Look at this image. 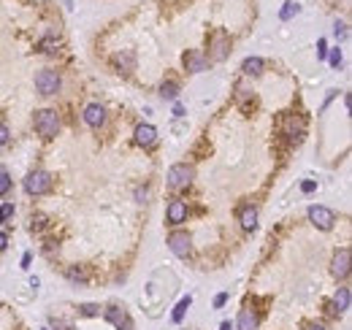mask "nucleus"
<instances>
[{
  "label": "nucleus",
  "instance_id": "f257e3e1",
  "mask_svg": "<svg viewBox=\"0 0 352 330\" xmlns=\"http://www.w3.org/2000/svg\"><path fill=\"white\" fill-rule=\"evenodd\" d=\"M33 125L44 138H54L57 130H60V117H57V111H52V108H41V111H35Z\"/></svg>",
  "mask_w": 352,
  "mask_h": 330
},
{
  "label": "nucleus",
  "instance_id": "f03ea898",
  "mask_svg": "<svg viewBox=\"0 0 352 330\" xmlns=\"http://www.w3.org/2000/svg\"><path fill=\"white\" fill-rule=\"evenodd\" d=\"M227 52H231V35L225 30H214L209 35V60L222 62L227 57Z\"/></svg>",
  "mask_w": 352,
  "mask_h": 330
},
{
  "label": "nucleus",
  "instance_id": "7ed1b4c3",
  "mask_svg": "<svg viewBox=\"0 0 352 330\" xmlns=\"http://www.w3.org/2000/svg\"><path fill=\"white\" fill-rule=\"evenodd\" d=\"M193 165H187V163H176V165H171L168 168V187H174V190H184V187L193 184Z\"/></svg>",
  "mask_w": 352,
  "mask_h": 330
},
{
  "label": "nucleus",
  "instance_id": "20e7f679",
  "mask_svg": "<svg viewBox=\"0 0 352 330\" xmlns=\"http://www.w3.org/2000/svg\"><path fill=\"white\" fill-rule=\"evenodd\" d=\"M63 87V81H60V73L52 71V68H44V71H38V76H35V90L41 92V95H57Z\"/></svg>",
  "mask_w": 352,
  "mask_h": 330
},
{
  "label": "nucleus",
  "instance_id": "39448f33",
  "mask_svg": "<svg viewBox=\"0 0 352 330\" xmlns=\"http://www.w3.org/2000/svg\"><path fill=\"white\" fill-rule=\"evenodd\" d=\"M25 190L27 195H46L52 190V176L46 173V171H33V173H27L25 179Z\"/></svg>",
  "mask_w": 352,
  "mask_h": 330
},
{
  "label": "nucleus",
  "instance_id": "423d86ee",
  "mask_svg": "<svg viewBox=\"0 0 352 330\" xmlns=\"http://www.w3.org/2000/svg\"><path fill=\"white\" fill-rule=\"evenodd\" d=\"M168 249L176 254V257H190L193 252V238L184 233V230H174L168 235Z\"/></svg>",
  "mask_w": 352,
  "mask_h": 330
},
{
  "label": "nucleus",
  "instance_id": "0eeeda50",
  "mask_svg": "<svg viewBox=\"0 0 352 330\" xmlns=\"http://www.w3.org/2000/svg\"><path fill=\"white\" fill-rule=\"evenodd\" d=\"M303 133H306V119L296 117V114H284V119H282V136H287L293 141H301Z\"/></svg>",
  "mask_w": 352,
  "mask_h": 330
},
{
  "label": "nucleus",
  "instance_id": "6e6552de",
  "mask_svg": "<svg viewBox=\"0 0 352 330\" xmlns=\"http://www.w3.org/2000/svg\"><path fill=\"white\" fill-rule=\"evenodd\" d=\"M309 222L320 230H330L336 222V214L330 209H325V206H309Z\"/></svg>",
  "mask_w": 352,
  "mask_h": 330
},
{
  "label": "nucleus",
  "instance_id": "1a4fd4ad",
  "mask_svg": "<svg viewBox=\"0 0 352 330\" xmlns=\"http://www.w3.org/2000/svg\"><path fill=\"white\" fill-rule=\"evenodd\" d=\"M103 317H106L117 330H133V322H130L128 311L122 309V306H109L106 311H103Z\"/></svg>",
  "mask_w": 352,
  "mask_h": 330
},
{
  "label": "nucleus",
  "instance_id": "9d476101",
  "mask_svg": "<svg viewBox=\"0 0 352 330\" xmlns=\"http://www.w3.org/2000/svg\"><path fill=\"white\" fill-rule=\"evenodd\" d=\"M349 260H352V252L344 247V249H339L334 254V260H330V273H334L336 279H344L347 273H349Z\"/></svg>",
  "mask_w": 352,
  "mask_h": 330
},
{
  "label": "nucleus",
  "instance_id": "9b49d317",
  "mask_svg": "<svg viewBox=\"0 0 352 330\" xmlns=\"http://www.w3.org/2000/svg\"><path fill=\"white\" fill-rule=\"evenodd\" d=\"M165 219H168V225L187 222V203L184 201H171L168 209H165Z\"/></svg>",
  "mask_w": 352,
  "mask_h": 330
},
{
  "label": "nucleus",
  "instance_id": "f8f14e48",
  "mask_svg": "<svg viewBox=\"0 0 352 330\" xmlns=\"http://www.w3.org/2000/svg\"><path fill=\"white\" fill-rule=\"evenodd\" d=\"M84 122H87L90 127H100L103 122H106V108H103L100 103H90V106L84 108Z\"/></svg>",
  "mask_w": 352,
  "mask_h": 330
},
{
  "label": "nucleus",
  "instance_id": "ddd939ff",
  "mask_svg": "<svg viewBox=\"0 0 352 330\" xmlns=\"http://www.w3.org/2000/svg\"><path fill=\"white\" fill-rule=\"evenodd\" d=\"M184 68L190 71V73H201V71H206V57L198 49H187L184 52Z\"/></svg>",
  "mask_w": 352,
  "mask_h": 330
},
{
  "label": "nucleus",
  "instance_id": "4468645a",
  "mask_svg": "<svg viewBox=\"0 0 352 330\" xmlns=\"http://www.w3.org/2000/svg\"><path fill=\"white\" fill-rule=\"evenodd\" d=\"M239 222L244 230H255L258 228V209L255 206H241L239 209Z\"/></svg>",
  "mask_w": 352,
  "mask_h": 330
},
{
  "label": "nucleus",
  "instance_id": "2eb2a0df",
  "mask_svg": "<svg viewBox=\"0 0 352 330\" xmlns=\"http://www.w3.org/2000/svg\"><path fill=\"white\" fill-rule=\"evenodd\" d=\"M236 330H258V314H255V309H241L239 314V322H236Z\"/></svg>",
  "mask_w": 352,
  "mask_h": 330
},
{
  "label": "nucleus",
  "instance_id": "dca6fc26",
  "mask_svg": "<svg viewBox=\"0 0 352 330\" xmlns=\"http://www.w3.org/2000/svg\"><path fill=\"white\" fill-rule=\"evenodd\" d=\"M155 138H157V130L152 125H138L136 127V144L138 146H152L155 144Z\"/></svg>",
  "mask_w": 352,
  "mask_h": 330
},
{
  "label": "nucleus",
  "instance_id": "f3484780",
  "mask_svg": "<svg viewBox=\"0 0 352 330\" xmlns=\"http://www.w3.org/2000/svg\"><path fill=\"white\" fill-rule=\"evenodd\" d=\"M114 65L119 68V73H130L136 68V57H133V52H119L114 54Z\"/></svg>",
  "mask_w": 352,
  "mask_h": 330
},
{
  "label": "nucleus",
  "instance_id": "a211bd4d",
  "mask_svg": "<svg viewBox=\"0 0 352 330\" xmlns=\"http://www.w3.org/2000/svg\"><path fill=\"white\" fill-rule=\"evenodd\" d=\"M263 68H265V62H263L260 57H246V60L241 62V71L246 73V76H260Z\"/></svg>",
  "mask_w": 352,
  "mask_h": 330
},
{
  "label": "nucleus",
  "instance_id": "6ab92c4d",
  "mask_svg": "<svg viewBox=\"0 0 352 330\" xmlns=\"http://www.w3.org/2000/svg\"><path fill=\"white\" fill-rule=\"evenodd\" d=\"M334 309H336V311H347V309H349V287H339V290H336Z\"/></svg>",
  "mask_w": 352,
  "mask_h": 330
},
{
  "label": "nucleus",
  "instance_id": "aec40b11",
  "mask_svg": "<svg viewBox=\"0 0 352 330\" xmlns=\"http://www.w3.org/2000/svg\"><path fill=\"white\" fill-rule=\"evenodd\" d=\"M190 303H193V295H187V298H182L176 303V309H174V314H171V319H174V322L179 325L184 319V314H187V309H190Z\"/></svg>",
  "mask_w": 352,
  "mask_h": 330
},
{
  "label": "nucleus",
  "instance_id": "412c9836",
  "mask_svg": "<svg viewBox=\"0 0 352 330\" xmlns=\"http://www.w3.org/2000/svg\"><path fill=\"white\" fill-rule=\"evenodd\" d=\"M65 276H68L73 284H87V281H90L87 271H84V268H76V266H71L68 271H65Z\"/></svg>",
  "mask_w": 352,
  "mask_h": 330
},
{
  "label": "nucleus",
  "instance_id": "4be33fe9",
  "mask_svg": "<svg viewBox=\"0 0 352 330\" xmlns=\"http://www.w3.org/2000/svg\"><path fill=\"white\" fill-rule=\"evenodd\" d=\"M176 95H179V84L176 81H163L160 84V98L163 100H176Z\"/></svg>",
  "mask_w": 352,
  "mask_h": 330
},
{
  "label": "nucleus",
  "instance_id": "5701e85b",
  "mask_svg": "<svg viewBox=\"0 0 352 330\" xmlns=\"http://www.w3.org/2000/svg\"><path fill=\"white\" fill-rule=\"evenodd\" d=\"M38 49H41L44 54H57L60 52V41L57 38H44L41 43H38Z\"/></svg>",
  "mask_w": 352,
  "mask_h": 330
},
{
  "label": "nucleus",
  "instance_id": "b1692460",
  "mask_svg": "<svg viewBox=\"0 0 352 330\" xmlns=\"http://www.w3.org/2000/svg\"><path fill=\"white\" fill-rule=\"evenodd\" d=\"M8 190H11V173L6 165H0V195H6Z\"/></svg>",
  "mask_w": 352,
  "mask_h": 330
},
{
  "label": "nucleus",
  "instance_id": "393cba45",
  "mask_svg": "<svg viewBox=\"0 0 352 330\" xmlns=\"http://www.w3.org/2000/svg\"><path fill=\"white\" fill-rule=\"evenodd\" d=\"M296 14H298V6L293 3V0H287V3H284V8L279 11V16H282L284 22H287V19H293V16H296Z\"/></svg>",
  "mask_w": 352,
  "mask_h": 330
},
{
  "label": "nucleus",
  "instance_id": "a878e982",
  "mask_svg": "<svg viewBox=\"0 0 352 330\" xmlns=\"http://www.w3.org/2000/svg\"><path fill=\"white\" fill-rule=\"evenodd\" d=\"M79 314L81 317H100V306L98 303H84V306H79Z\"/></svg>",
  "mask_w": 352,
  "mask_h": 330
},
{
  "label": "nucleus",
  "instance_id": "bb28decb",
  "mask_svg": "<svg viewBox=\"0 0 352 330\" xmlns=\"http://www.w3.org/2000/svg\"><path fill=\"white\" fill-rule=\"evenodd\" d=\"M44 228H46V216H44V214H33V216H30V230H33V233H35V230L41 233Z\"/></svg>",
  "mask_w": 352,
  "mask_h": 330
},
{
  "label": "nucleus",
  "instance_id": "cd10ccee",
  "mask_svg": "<svg viewBox=\"0 0 352 330\" xmlns=\"http://www.w3.org/2000/svg\"><path fill=\"white\" fill-rule=\"evenodd\" d=\"M11 216H14V203H3L0 206V225H8Z\"/></svg>",
  "mask_w": 352,
  "mask_h": 330
},
{
  "label": "nucleus",
  "instance_id": "c85d7f7f",
  "mask_svg": "<svg viewBox=\"0 0 352 330\" xmlns=\"http://www.w3.org/2000/svg\"><path fill=\"white\" fill-rule=\"evenodd\" d=\"M8 138H11V133H8L6 122H0V146H6V144H8Z\"/></svg>",
  "mask_w": 352,
  "mask_h": 330
},
{
  "label": "nucleus",
  "instance_id": "c756f323",
  "mask_svg": "<svg viewBox=\"0 0 352 330\" xmlns=\"http://www.w3.org/2000/svg\"><path fill=\"white\" fill-rule=\"evenodd\" d=\"M328 60H330V65H334V68H339V65H341V49H334Z\"/></svg>",
  "mask_w": 352,
  "mask_h": 330
},
{
  "label": "nucleus",
  "instance_id": "7c9ffc66",
  "mask_svg": "<svg viewBox=\"0 0 352 330\" xmlns=\"http://www.w3.org/2000/svg\"><path fill=\"white\" fill-rule=\"evenodd\" d=\"M334 35H336V38H344V35H347V25H344V22H336Z\"/></svg>",
  "mask_w": 352,
  "mask_h": 330
},
{
  "label": "nucleus",
  "instance_id": "2f4dec72",
  "mask_svg": "<svg viewBox=\"0 0 352 330\" xmlns=\"http://www.w3.org/2000/svg\"><path fill=\"white\" fill-rule=\"evenodd\" d=\"M325 54H328V46H325V41L320 38V41H317V57H320V60H325Z\"/></svg>",
  "mask_w": 352,
  "mask_h": 330
},
{
  "label": "nucleus",
  "instance_id": "473e14b6",
  "mask_svg": "<svg viewBox=\"0 0 352 330\" xmlns=\"http://www.w3.org/2000/svg\"><path fill=\"white\" fill-rule=\"evenodd\" d=\"M227 303V292H220V295L214 298V309H222Z\"/></svg>",
  "mask_w": 352,
  "mask_h": 330
},
{
  "label": "nucleus",
  "instance_id": "72a5a7b5",
  "mask_svg": "<svg viewBox=\"0 0 352 330\" xmlns=\"http://www.w3.org/2000/svg\"><path fill=\"white\" fill-rule=\"evenodd\" d=\"M315 190H317V184H315V182H303V184H301V192H306V195H309V192H315Z\"/></svg>",
  "mask_w": 352,
  "mask_h": 330
},
{
  "label": "nucleus",
  "instance_id": "f704fd0d",
  "mask_svg": "<svg viewBox=\"0 0 352 330\" xmlns=\"http://www.w3.org/2000/svg\"><path fill=\"white\" fill-rule=\"evenodd\" d=\"M54 325H57V330H71V325L63 322V319H54Z\"/></svg>",
  "mask_w": 352,
  "mask_h": 330
},
{
  "label": "nucleus",
  "instance_id": "c9c22d12",
  "mask_svg": "<svg viewBox=\"0 0 352 330\" xmlns=\"http://www.w3.org/2000/svg\"><path fill=\"white\" fill-rule=\"evenodd\" d=\"M6 247H8V235H6V233H0V252H3Z\"/></svg>",
  "mask_w": 352,
  "mask_h": 330
},
{
  "label": "nucleus",
  "instance_id": "e433bc0d",
  "mask_svg": "<svg viewBox=\"0 0 352 330\" xmlns=\"http://www.w3.org/2000/svg\"><path fill=\"white\" fill-rule=\"evenodd\" d=\"M306 330H325V327H322V325H309Z\"/></svg>",
  "mask_w": 352,
  "mask_h": 330
},
{
  "label": "nucleus",
  "instance_id": "4c0bfd02",
  "mask_svg": "<svg viewBox=\"0 0 352 330\" xmlns=\"http://www.w3.org/2000/svg\"><path fill=\"white\" fill-rule=\"evenodd\" d=\"M220 330H231V322H222V325H220Z\"/></svg>",
  "mask_w": 352,
  "mask_h": 330
}]
</instances>
